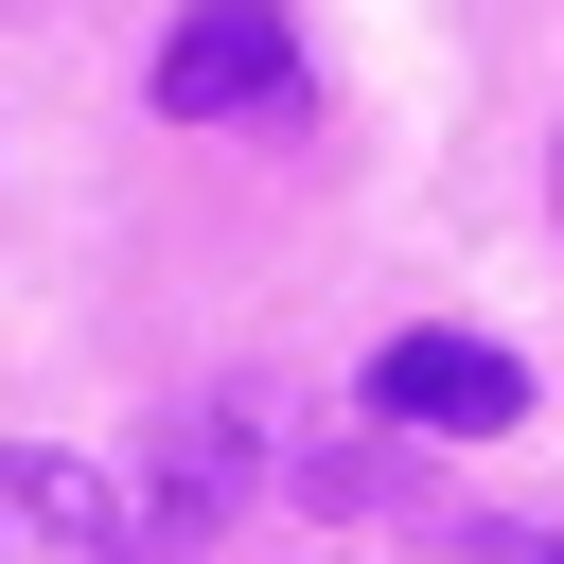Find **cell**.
Wrapping results in <instances>:
<instances>
[{"label":"cell","instance_id":"2","mask_svg":"<svg viewBox=\"0 0 564 564\" xmlns=\"http://www.w3.org/2000/svg\"><path fill=\"white\" fill-rule=\"evenodd\" d=\"M370 423H405V441H494V423H529V370L494 352V335H388L370 352Z\"/></svg>","mask_w":564,"mask_h":564},{"label":"cell","instance_id":"3","mask_svg":"<svg viewBox=\"0 0 564 564\" xmlns=\"http://www.w3.org/2000/svg\"><path fill=\"white\" fill-rule=\"evenodd\" d=\"M0 564H159V546H141V494L123 476L0 441Z\"/></svg>","mask_w":564,"mask_h":564},{"label":"cell","instance_id":"5","mask_svg":"<svg viewBox=\"0 0 564 564\" xmlns=\"http://www.w3.org/2000/svg\"><path fill=\"white\" fill-rule=\"evenodd\" d=\"M476 564H564V546L546 529H476Z\"/></svg>","mask_w":564,"mask_h":564},{"label":"cell","instance_id":"4","mask_svg":"<svg viewBox=\"0 0 564 564\" xmlns=\"http://www.w3.org/2000/svg\"><path fill=\"white\" fill-rule=\"evenodd\" d=\"M247 494V405H176V441H159V494H141V546L176 564L212 511Z\"/></svg>","mask_w":564,"mask_h":564},{"label":"cell","instance_id":"6","mask_svg":"<svg viewBox=\"0 0 564 564\" xmlns=\"http://www.w3.org/2000/svg\"><path fill=\"white\" fill-rule=\"evenodd\" d=\"M546 194H564V159H546Z\"/></svg>","mask_w":564,"mask_h":564},{"label":"cell","instance_id":"1","mask_svg":"<svg viewBox=\"0 0 564 564\" xmlns=\"http://www.w3.org/2000/svg\"><path fill=\"white\" fill-rule=\"evenodd\" d=\"M159 106L176 123H300V35L282 0H194L159 35Z\"/></svg>","mask_w":564,"mask_h":564}]
</instances>
